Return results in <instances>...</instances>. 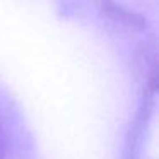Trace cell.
Returning a JSON list of instances; mask_svg holds the SVG:
<instances>
[{
  "instance_id": "cell-1",
  "label": "cell",
  "mask_w": 159,
  "mask_h": 159,
  "mask_svg": "<svg viewBox=\"0 0 159 159\" xmlns=\"http://www.w3.org/2000/svg\"><path fill=\"white\" fill-rule=\"evenodd\" d=\"M5 152H7V135H5V130L0 123V159L5 157Z\"/></svg>"
}]
</instances>
